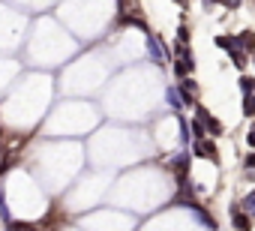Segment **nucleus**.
Masks as SVG:
<instances>
[{"mask_svg": "<svg viewBox=\"0 0 255 231\" xmlns=\"http://www.w3.org/2000/svg\"><path fill=\"white\" fill-rule=\"evenodd\" d=\"M195 153H198V156L213 159V156H216V144H213V141H207V138H201V141H195Z\"/></svg>", "mask_w": 255, "mask_h": 231, "instance_id": "6", "label": "nucleus"}, {"mask_svg": "<svg viewBox=\"0 0 255 231\" xmlns=\"http://www.w3.org/2000/svg\"><path fill=\"white\" fill-rule=\"evenodd\" d=\"M147 45H150V57H153L156 63H162V54H159V45H156V39H153V36L147 39Z\"/></svg>", "mask_w": 255, "mask_h": 231, "instance_id": "13", "label": "nucleus"}, {"mask_svg": "<svg viewBox=\"0 0 255 231\" xmlns=\"http://www.w3.org/2000/svg\"><path fill=\"white\" fill-rule=\"evenodd\" d=\"M171 168L177 171V177H180V186H186V171H189V156H186V153H180V156H174V159H171Z\"/></svg>", "mask_w": 255, "mask_h": 231, "instance_id": "4", "label": "nucleus"}, {"mask_svg": "<svg viewBox=\"0 0 255 231\" xmlns=\"http://www.w3.org/2000/svg\"><path fill=\"white\" fill-rule=\"evenodd\" d=\"M213 42H216V48H225L228 54H231V51L237 48V45H234V36H216Z\"/></svg>", "mask_w": 255, "mask_h": 231, "instance_id": "10", "label": "nucleus"}, {"mask_svg": "<svg viewBox=\"0 0 255 231\" xmlns=\"http://www.w3.org/2000/svg\"><path fill=\"white\" fill-rule=\"evenodd\" d=\"M231 225L234 231H252V222L246 213H240V207H231Z\"/></svg>", "mask_w": 255, "mask_h": 231, "instance_id": "5", "label": "nucleus"}, {"mask_svg": "<svg viewBox=\"0 0 255 231\" xmlns=\"http://www.w3.org/2000/svg\"><path fill=\"white\" fill-rule=\"evenodd\" d=\"M249 144H252V147H255V126H252V129H249Z\"/></svg>", "mask_w": 255, "mask_h": 231, "instance_id": "16", "label": "nucleus"}, {"mask_svg": "<svg viewBox=\"0 0 255 231\" xmlns=\"http://www.w3.org/2000/svg\"><path fill=\"white\" fill-rule=\"evenodd\" d=\"M243 213H246V216H255V189L243 198Z\"/></svg>", "mask_w": 255, "mask_h": 231, "instance_id": "11", "label": "nucleus"}, {"mask_svg": "<svg viewBox=\"0 0 255 231\" xmlns=\"http://www.w3.org/2000/svg\"><path fill=\"white\" fill-rule=\"evenodd\" d=\"M192 135H195V141H201V138H204V126H201L198 120H192Z\"/></svg>", "mask_w": 255, "mask_h": 231, "instance_id": "14", "label": "nucleus"}, {"mask_svg": "<svg viewBox=\"0 0 255 231\" xmlns=\"http://www.w3.org/2000/svg\"><path fill=\"white\" fill-rule=\"evenodd\" d=\"M234 45H237V48H246V51H252V48H255V30H243V33L234 39Z\"/></svg>", "mask_w": 255, "mask_h": 231, "instance_id": "7", "label": "nucleus"}, {"mask_svg": "<svg viewBox=\"0 0 255 231\" xmlns=\"http://www.w3.org/2000/svg\"><path fill=\"white\" fill-rule=\"evenodd\" d=\"M165 99H168V105H171V111H180V93H177V87H168L165 90Z\"/></svg>", "mask_w": 255, "mask_h": 231, "instance_id": "9", "label": "nucleus"}, {"mask_svg": "<svg viewBox=\"0 0 255 231\" xmlns=\"http://www.w3.org/2000/svg\"><path fill=\"white\" fill-rule=\"evenodd\" d=\"M243 165H246V168H255V153H249V156L243 159Z\"/></svg>", "mask_w": 255, "mask_h": 231, "instance_id": "15", "label": "nucleus"}, {"mask_svg": "<svg viewBox=\"0 0 255 231\" xmlns=\"http://www.w3.org/2000/svg\"><path fill=\"white\" fill-rule=\"evenodd\" d=\"M237 87H240V93H243V96H255V78H252V75H240Z\"/></svg>", "mask_w": 255, "mask_h": 231, "instance_id": "8", "label": "nucleus"}, {"mask_svg": "<svg viewBox=\"0 0 255 231\" xmlns=\"http://www.w3.org/2000/svg\"><path fill=\"white\" fill-rule=\"evenodd\" d=\"M252 63H255V60H252Z\"/></svg>", "mask_w": 255, "mask_h": 231, "instance_id": "17", "label": "nucleus"}, {"mask_svg": "<svg viewBox=\"0 0 255 231\" xmlns=\"http://www.w3.org/2000/svg\"><path fill=\"white\" fill-rule=\"evenodd\" d=\"M243 114H255V96H243Z\"/></svg>", "mask_w": 255, "mask_h": 231, "instance_id": "12", "label": "nucleus"}, {"mask_svg": "<svg viewBox=\"0 0 255 231\" xmlns=\"http://www.w3.org/2000/svg\"><path fill=\"white\" fill-rule=\"evenodd\" d=\"M195 90H198V84H195L192 78H183V81L177 84V93H180V102H186V105H192V102H195Z\"/></svg>", "mask_w": 255, "mask_h": 231, "instance_id": "3", "label": "nucleus"}, {"mask_svg": "<svg viewBox=\"0 0 255 231\" xmlns=\"http://www.w3.org/2000/svg\"><path fill=\"white\" fill-rule=\"evenodd\" d=\"M198 111V123L210 132V135H222V123L216 120V117H210V111L207 108H195Z\"/></svg>", "mask_w": 255, "mask_h": 231, "instance_id": "2", "label": "nucleus"}, {"mask_svg": "<svg viewBox=\"0 0 255 231\" xmlns=\"http://www.w3.org/2000/svg\"><path fill=\"white\" fill-rule=\"evenodd\" d=\"M192 69H195V63H192V57H189L186 45H180V48H177V63H174V72H177L180 78H186Z\"/></svg>", "mask_w": 255, "mask_h": 231, "instance_id": "1", "label": "nucleus"}]
</instances>
